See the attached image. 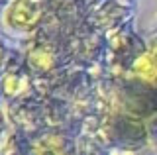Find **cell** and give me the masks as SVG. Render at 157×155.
<instances>
[{"mask_svg": "<svg viewBox=\"0 0 157 155\" xmlns=\"http://www.w3.org/2000/svg\"><path fill=\"white\" fill-rule=\"evenodd\" d=\"M33 18H36V10L28 0H16L6 12V20L12 26H28L33 22Z\"/></svg>", "mask_w": 157, "mask_h": 155, "instance_id": "obj_1", "label": "cell"}]
</instances>
